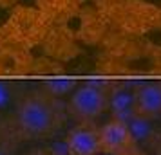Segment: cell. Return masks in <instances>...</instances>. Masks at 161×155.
Masks as SVG:
<instances>
[{
    "label": "cell",
    "mask_w": 161,
    "mask_h": 155,
    "mask_svg": "<svg viewBox=\"0 0 161 155\" xmlns=\"http://www.w3.org/2000/svg\"><path fill=\"white\" fill-rule=\"evenodd\" d=\"M53 155H56V153H53Z\"/></svg>",
    "instance_id": "7c38bea8"
},
{
    "label": "cell",
    "mask_w": 161,
    "mask_h": 155,
    "mask_svg": "<svg viewBox=\"0 0 161 155\" xmlns=\"http://www.w3.org/2000/svg\"><path fill=\"white\" fill-rule=\"evenodd\" d=\"M136 89L134 83H118L109 89V110L112 119L127 123L136 116Z\"/></svg>",
    "instance_id": "277c9868"
},
{
    "label": "cell",
    "mask_w": 161,
    "mask_h": 155,
    "mask_svg": "<svg viewBox=\"0 0 161 155\" xmlns=\"http://www.w3.org/2000/svg\"><path fill=\"white\" fill-rule=\"evenodd\" d=\"M13 153H15L13 144H11L9 141H6V139L0 141V155H13Z\"/></svg>",
    "instance_id": "30bf717a"
},
{
    "label": "cell",
    "mask_w": 161,
    "mask_h": 155,
    "mask_svg": "<svg viewBox=\"0 0 161 155\" xmlns=\"http://www.w3.org/2000/svg\"><path fill=\"white\" fill-rule=\"evenodd\" d=\"M67 155H98L102 153L100 130L92 126L80 125L69 130L65 137Z\"/></svg>",
    "instance_id": "5b68a950"
},
{
    "label": "cell",
    "mask_w": 161,
    "mask_h": 155,
    "mask_svg": "<svg viewBox=\"0 0 161 155\" xmlns=\"http://www.w3.org/2000/svg\"><path fill=\"white\" fill-rule=\"evenodd\" d=\"M154 121L156 119H150V117H145V116H132L125 125L129 128V132H130L132 139L136 142V146L138 144H145L148 141L154 139V133H156V125H154Z\"/></svg>",
    "instance_id": "52a82bcc"
},
{
    "label": "cell",
    "mask_w": 161,
    "mask_h": 155,
    "mask_svg": "<svg viewBox=\"0 0 161 155\" xmlns=\"http://www.w3.org/2000/svg\"><path fill=\"white\" fill-rule=\"evenodd\" d=\"M78 87V83L76 80H69V78H49V80H45L42 83V92H45L47 96L54 97V99H58V97H64L67 94H71L74 92V89Z\"/></svg>",
    "instance_id": "ba28073f"
},
{
    "label": "cell",
    "mask_w": 161,
    "mask_h": 155,
    "mask_svg": "<svg viewBox=\"0 0 161 155\" xmlns=\"http://www.w3.org/2000/svg\"><path fill=\"white\" fill-rule=\"evenodd\" d=\"M136 112L150 119L161 117V81L138 83Z\"/></svg>",
    "instance_id": "8992f818"
},
{
    "label": "cell",
    "mask_w": 161,
    "mask_h": 155,
    "mask_svg": "<svg viewBox=\"0 0 161 155\" xmlns=\"http://www.w3.org/2000/svg\"><path fill=\"white\" fill-rule=\"evenodd\" d=\"M13 101V89L8 81L0 80V110L8 108L9 105Z\"/></svg>",
    "instance_id": "9c48e42d"
},
{
    "label": "cell",
    "mask_w": 161,
    "mask_h": 155,
    "mask_svg": "<svg viewBox=\"0 0 161 155\" xmlns=\"http://www.w3.org/2000/svg\"><path fill=\"white\" fill-rule=\"evenodd\" d=\"M130 155H136V153H130Z\"/></svg>",
    "instance_id": "8fae6325"
},
{
    "label": "cell",
    "mask_w": 161,
    "mask_h": 155,
    "mask_svg": "<svg viewBox=\"0 0 161 155\" xmlns=\"http://www.w3.org/2000/svg\"><path fill=\"white\" fill-rule=\"evenodd\" d=\"M16 128L25 139H42L51 135L62 121L56 99L45 92H35L24 97L16 108Z\"/></svg>",
    "instance_id": "6da1fadb"
},
{
    "label": "cell",
    "mask_w": 161,
    "mask_h": 155,
    "mask_svg": "<svg viewBox=\"0 0 161 155\" xmlns=\"http://www.w3.org/2000/svg\"><path fill=\"white\" fill-rule=\"evenodd\" d=\"M0 141H2V139H0Z\"/></svg>",
    "instance_id": "4fadbf2b"
},
{
    "label": "cell",
    "mask_w": 161,
    "mask_h": 155,
    "mask_svg": "<svg viewBox=\"0 0 161 155\" xmlns=\"http://www.w3.org/2000/svg\"><path fill=\"white\" fill-rule=\"evenodd\" d=\"M100 142L102 152L107 155H130L136 150V142L127 125L116 119H110L100 128Z\"/></svg>",
    "instance_id": "3957f363"
},
{
    "label": "cell",
    "mask_w": 161,
    "mask_h": 155,
    "mask_svg": "<svg viewBox=\"0 0 161 155\" xmlns=\"http://www.w3.org/2000/svg\"><path fill=\"white\" fill-rule=\"evenodd\" d=\"M109 108L107 81H89L78 85L67 103V112L80 123H89L100 117Z\"/></svg>",
    "instance_id": "7a4b0ae2"
}]
</instances>
